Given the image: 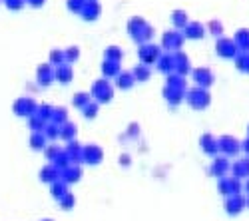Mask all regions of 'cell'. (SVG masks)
Here are the masks:
<instances>
[{
    "label": "cell",
    "mask_w": 249,
    "mask_h": 221,
    "mask_svg": "<svg viewBox=\"0 0 249 221\" xmlns=\"http://www.w3.org/2000/svg\"><path fill=\"white\" fill-rule=\"evenodd\" d=\"M128 32H130V36L136 40V42H140V44L150 42L152 36H154V28L143 18H140V16L132 18L128 22Z\"/></svg>",
    "instance_id": "obj_1"
},
{
    "label": "cell",
    "mask_w": 249,
    "mask_h": 221,
    "mask_svg": "<svg viewBox=\"0 0 249 221\" xmlns=\"http://www.w3.org/2000/svg\"><path fill=\"white\" fill-rule=\"evenodd\" d=\"M98 104H106V102H110L112 100V96H114V88H112V84L108 82V80H96L94 82V86H92V94H90Z\"/></svg>",
    "instance_id": "obj_2"
},
{
    "label": "cell",
    "mask_w": 249,
    "mask_h": 221,
    "mask_svg": "<svg viewBox=\"0 0 249 221\" xmlns=\"http://www.w3.org/2000/svg\"><path fill=\"white\" fill-rule=\"evenodd\" d=\"M185 100H188V104L194 108V110H205L210 106V92L205 88H194L185 94Z\"/></svg>",
    "instance_id": "obj_3"
},
{
    "label": "cell",
    "mask_w": 249,
    "mask_h": 221,
    "mask_svg": "<svg viewBox=\"0 0 249 221\" xmlns=\"http://www.w3.org/2000/svg\"><path fill=\"white\" fill-rule=\"evenodd\" d=\"M36 108H38V104L34 102V100H32L30 96H22V98H18L16 102H14V106H12L14 114H16L18 118H30V116L36 112Z\"/></svg>",
    "instance_id": "obj_4"
},
{
    "label": "cell",
    "mask_w": 249,
    "mask_h": 221,
    "mask_svg": "<svg viewBox=\"0 0 249 221\" xmlns=\"http://www.w3.org/2000/svg\"><path fill=\"white\" fill-rule=\"evenodd\" d=\"M138 56H140V60H142V64L150 66V64H156V62H158V58L161 56V52H160V48H158V46H154V44L146 42V44H142V46H140Z\"/></svg>",
    "instance_id": "obj_5"
},
{
    "label": "cell",
    "mask_w": 249,
    "mask_h": 221,
    "mask_svg": "<svg viewBox=\"0 0 249 221\" xmlns=\"http://www.w3.org/2000/svg\"><path fill=\"white\" fill-rule=\"evenodd\" d=\"M104 159V152L100 146H86V148H82V162L88 164V166H96L100 164Z\"/></svg>",
    "instance_id": "obj_6"
},
{
    "label": "cell",
    "mask_w": 249,
    "mask_h": 221,
    "mask_svg": "<svg viewBox=\"0 0 249 221\" xmlns=\"http://www.w3.org/2000/svg\"><path fill=\"white\" fill-rule=\"evenodd\" d=\"M183 32H176V30H170V32H165L163 38H161V46L165 50H179L181 44H183Z\"/></svg>",
    "instance_id": "obj_7"
},
{
    "label": "cell",
    "mask_w": 249,
    "mask_h": 221,
    "mask_svg": "<svg viewBox=\"0 0 249 221\" xmlns=\"http://www.w3.org/2000/svg\"><path fill=\"white\" fill-rule=\"evenodd\" d=\"M217 144H219V152H223L225 155H237L239 150H241V144L237 142L235 137L231 136H223L217 139Z\"/></svg>",
    "instance_id": "obj_8"
},
{
    "label": "cell",
    "mask_w": 249,
    "mask_h": 221,
    "mask_svg": "<svg viewBox=\"0 0 249 221\" xmlns=\"http://www.w3.org/2000/svg\"><path fill=\"white\" fill-rule=\"evenodd\" d=\"M36 82H38V86H50L52 82H54V66L52 64H40L38 66V70H36Z\"/></svg>",
    "instance_id": "obj_9"
},
{
    "label": "cell",
    "mask_w": 249,
    "mask_h": 221,
    "mask_svg": "<svg viewBox=\"0 0 249 221\" xmlns=\"http://www.w3.org/2000/svg\"><path fill=\"white\" fill-rule=\"evenodd\" d=\"M192 76H194V82L199 88H210L213 84V74H212V70H207V68H196L192 72Z\"/></svg>",
    "instance_id": "obj_10"
},
{
    "label": "cell",
    "mask_w": 249,
    "mask_h": 221,
    "mask_svg": "<svg viewBox=\"0 0 249 221\" xmlns=\"http://www.w3.org/2000/svg\"><path fill=\"white\" fill-rule=\"evenodd\" d=\"M215 48H217V54L221 58H233V56H237V50H239L235 40H227V38H221Z\"/></svg>",
    "instance_id": "obj_11"
},
{
    "label": "cell",
    "mask_w": 249,
    "mask_h": 221,
    "mask_svg": "<svg viewBox=\"0 0 249 221\" xmlns=\"http://www.w3.org/2000/svg\"><path fill=\"white\" fill-rule=\"evenodd\" d=\"M245 205H247L245 199L239 193H233V195H230V197L225 199V211L230 213V215H237Z\"/></svg>",
    "instance_id": "obj_12"
},
{
    "label": "cell",
    "mask_w": 249,
    "mask_h": 221,
    "mask_svg": "<svg viewBox=\"0 0 249 221\" xmlns=\"http://www.w3.org/2000/svg\"><path fill=\"white\" fill-rule=\"evenodd\" d=\"M190 70H192V68H190V60H188V56L178 50V52L174 54V72L179 74V76H185Z\"/></svg>",
    "instance_id": "obj_13"
},
{
    "label": "cell",
    "mask_w": 249,
    "mask_h": 221,
    "mask_svg": "<svg viewBox=\"0 0 249 221\" xmlns=\"http://www.w3.org/2000/svg\"><path fill=\"white\" fill-rule=\"evenodd\" d=\"M80 175H82V170H80V166H78V164H70L68 168H64V170H62V173H60V179H62V182H66V184H76L78 179H80Z\"/></svg>",
    "instance_id": "obj_14"
},
{
    "label": "cell",
    "mask_w": 249,
    "mask_h": 221,
    "mask_svg": "<svg viewBox=\"0 0 249 221\" xmlns=\"http://www.w3.org/2000/svg\"><path fill=\"white\" fill-rule=\"evenodd\" d=\"M60 173H62L60 168H56L54 164H48L46 168L40 170V179H42L44 184H54V182L60 179Z\"/></svg>",
    "instance_id": "obj_15"
},
{
    "label": "cell",
    "mask_w": 249,
    "mask_h": 221,
    "mask_svg": "<svg viewBox=\"0 0 249 221\" xmlns=\"http://www.w3.org/2000/svg\"><path fill=\"white\" fill-rule=\"evenodd\" d=\"M199 146H201V150H203L205 153H210V155H215V153L219 152V144H217V139H215L213 136H210V134L201 136Z\"/></svg>",
    "instance_id": "obj_16"
},
{
    "label": "cell",
    "mask_w": 249,
    "mask_h": 221,
    "mask_svg": "<svg viewBox=\"0 0 249 221\" xmlns=\"http://www.w3.org/2000/svg\"><path fill=\"white\" fill-rule=\"evenodd\" d=\"M54 78L58 80V82H62V84H68V82H72V78H74L72 66H70V64L56 66V68H54Z\"/></svg>",
    "instance_id": "obj_17"
},
{
    "label": "cell",
    "mask_w": 249,
    "mask_h": 221,
    "mask_svg": "<svg viewBox=\"0 0 249 221\" xmlns=\"http://www.w3.org/2000/svg\"><path fill=\"white\" fill-rule=\"evenodd\" d=\"M82 18L84 20H96L100 16V4L96 2V0H86L84 8H82Z\"/></svg>",
    "instance_id": "obj_18"
},
{
    "label": "cell",
    "mask_w": 249,
    "mask_h": 221,
    "mask_svg": "<svg viewBox=\"0 0 249 221\" xmlns=\"http://www.w3.org/2000/svg\"><path fill=\"white\" fill-rule=\"evenodd\" d=\"M134 84H136V80H134L132 72H120L116 76V88H120V90H130Z\"/></svg>",
    "instance_id": "obj_19"
},
{
    "label": "cell",
    "mask_w": 249,
    "mask_h": 221,
    "mask_svg": "<svg viewBox=\"0 0 249 221\" xmlns=\"http://www.w3.org/2000/svg\"><path fill=\"white\" fill-rule=\"evenodd\" d=\"M227 170H230V164H227V159L225 157H215L213 159V164L210 168V173L215 175V177H223L227 173Z\"/></svg>",
    "instance_id": "obj_20"
},
{
    "label": "cell",
    "mask_w": 249,
    "mask_h": 221,
    "mask_svg": "<svg viewBox=\"0 0 249 221\" xmlns=\"http://www.w3.org/2000/svg\"><path fill=\"white\" fill-rule=\"evenodd\" d=\"M203 26L199 22H188V26L183 28V36L185 38H190V40H199L203 38Z\"/></svg>",
    "instance_id": "obj_21"
},
{
    "label": "cell",
    "mask_w": 249,
    "mask_h": 221,
    "mask_svg": "<svg viewBox=\"0 0 249 221\" xmlns=\"http://www.w3.org/2000/svg\"><path fill=\"white\" fill-rule=\"evenodd\" d=\"M158 70L163 74H172L174 72V54H163L158 58Z\"/></svg>",
    "instance_id": "obj_22"
},
{
    "label": "cell",
    "mask_w": 249,
    "mask_h": 221,
    "mask_svg": "<svg viewBox=\"0 0 249 221\" xmlns=\"http://www.w3.org/2000/svg\"><path fill=\"white\" fill-rule=\"evenodd\" d=\"M120 62H112V60H104V64H102V74L104 78H116L120 74Z\"/></svg>",
    "instance_id": "obj_23"
},
{
    "label": "cell",
    "mask_w": 249,
    "mask_h": 221,
    "mask_svg": "<svg viewBox=\"0 0 249 221\" xmlns=\"http://www.w3.org/2000/svg\"><path fill=\"white\" fill-rule=\"evenodd\" d=\"M70 157V164H80L82 162V148L76 144V142H68L66 150H64Z\"/></svg>",
    "instance_id": "obj_24"
},
{
    "label": "cell",
    "mask_w": 249,
    "mask_h": 221,
    "mask_svg": "<svg viewBox=\"0 0 249 221\" xmlns=\"http://www.w3.org/2000/svg\"><path fill=\"white\" fill-rule=\"evenodd\" d=\"M30 148L32 150H44L46 148V136H44V132H32V136H30Z\"/></svg>",
    "instance_id": "obj_25"
},
{
    "label": "cell",
    "mask_w": 249,
    "mask_h": 221,
    "mask_svg": "<svg viewBox=\"0 0 249 221\" xmlns=\"http://www.w3.org/2000/svg\"><path fill=\"white\" fill-rule=\"evenodd\" d=\"M132 74H134V80L136 82H146V80H150V66H146V64H140V66H136L134 70H132Z\"/></svg>",
    "instance_id": "obj_26"
},
{
    "label": "cell",
    "mask_w": 249,
    "mask_h": 221,
    "mask_svg": "<svg viewBox=\"0 0 249 221\" xmlns=\"http://www.w3.org/2000/svg\"><path fill=\"white\" fill-rule=\"evenodd\" d=\"M50 193H52V197L60 199L62 195H66V193H68V184H66V182H62V179H58V182L50 184Z\"/></svg>",
    "instance_id": "obj_27"
},
{
    "label": "cell",
    "mask_w": 249,
    "mask_h": 221,
    "mask_svg": "<svg viewBox=\"0 0 249 221\" xmlns=\"http://www.w3.org/2000/svg\"><path fill=\"white\" fill-rule=\"evenodd\" d=\"M233 177H249V159H239L233 166Z\"/></svg>",
    "instance_id": "obj_28"
},
{
    "label": "cell",
    "mask_w": 249,
    "mask_h": 221,
    "mask_svg": "<svg viewBox=\"0 0 249 221\" xmlns=\"http://www.w3.org/2000/svg\"><path fill=\"white\" fill-rule=\"evenodd\" d=\"M60 137L62 139H66V142H74V137H76V126L66 122L64 126H60Z\"/></svg>",
    "instance_id": "obj_29"
},
{
    "label": "cell",
    "mask_w": 249,
    "mask_h": 221,
    "mask_svg": "<svg viewBox=\"0 0 249 221\" xmlns=\"http://www.w3.org/2000/svg\"><path fill=\"white\" fill-rule=\"evenodd\" d=\"M172 22H174V26L178 30H183L185 26H188V14H185L183 10H176L172 14Z\"/></svg>",
    "instance_id": "obj_30"
},
{
    "label": "cell",
    "mask_w": 249,
    "mask_h": 221,
    "mask_svg": "<svg viewBox=\"0 0 249 221\" xmlns=\"http://www.w3.org/2000/svg\"><path fill=\"white\" fill-rule=\"evenodd\" d=\"M46 124H48L46 119H42V118H40L36 112H34V114L28 118V126H30V130H32V132H42Z\"/></svg>",
    "instance_id": "obj_31"
},
{
    "label": "cell",
    "mask_w": 249,
    "mask_h": 221,
    "mask_svg": "<svg viewBox=\"0 0 249 221\" xmlns=\"http://www.w3.org/2000/svg\"><path fill=\"white\" fill-rule=\"evenodd\" d=\"M50 122H54V124H58V126H64V124L68 122V114H66V110H64V108H54V110H52Z\"/></svg>",
    "instance_id": "obj_32"
},
{
    "label": "cell",
    "mask_w": 249,
    "mask_h": 221,
    "mask_svg": "<svg viewBox=\"0 0 249 221\" xmlns=\"http://www.w3.org/2000/svg\"><path fill=\"white\" fill-rule=\"evenodd\" d=\"M235 44L239 50H249V30H239L235 36Z\"/></svg>",
    "instance_id": "obj_33"
},
{
    "label": "cell",
    "mask_w": 249,
    "mask_h": 221,
    "mask_svg": "<svg viewBox=\"0 0 249 221\" xmlns=\"http://www.w3.org/2000/svg\"><path fill=\"white\" fill-rule=\"evenodd\" d=\"M92 102V98H90V94H86V92H78L76 96H74V100H72V104L76 106V108H84V106H88Z\"/></svg>",
    "instance_id": "obj_34"
},
{
    "label": "cell",
    "mask_w": 249,
    "mask_h": 221,
    "mask_svg": "<svg viewBox=\"0 0 249 221\" xmlns=\"http://www.w3.org/2000/svg\"><path fill=\"white\" fill-rule=\"evenodd\" d=\"M122 58H124V52L118 46H110L106 54H104V60H112V62H122Z\"/></svg>",
    "instance_id": "obj_35"
},
{
    "label": "cell",
    "mask_w": 249,
    "mask_h": 221,
    "mask_svg": "<svg viewBox=\"0 0 249 221\" xmlns=\"http://www.w3.org/2000/svg\"><path fill=\"white\" fill-rule=\"evenodd\" d=\"M44 136H46V139H56V137H60V126L58 124H54V122H48L46 126H44Z\"/></svg>",
    "instance_id": "obj_36"
},
{
    "label": "cell",
    "mask_w": 249,
    "mask_h": 221,
    "mask_svg": "<svg viewBox=\"0 0 249 221\" xmlns=\"http://www.w3.org/2000/svg\"><path fill=\"white\" fill-rule=\"evenodd\" d=\"M50 64L56 68V66H62L66 64V56H64V50H52L50 52Z\"/></svg>",
    "instance_id": "obj_37"
},
{
    "label": "cell",
    "mask_w": 249,
    "mask_h": 221,
    "mask_svg": "<svg viewBox=\"0 0 249 221\" xmlns=\"http://www.w3.org/2000/svg\"><path fill=\"white\" fill-rule=\"evenodd\" d=\"M58 202H60V207L62 209H66V211H70L72 207H74V204H76V199H74V195L68 191L66 195H62L60 199H58Z\"/></svg>",
    "instance_id": "obj_38"
},
{
    "label": "cell",
    "mask_w": 249,
    "mask_h": 221,
    "mask_svg": "<svg viewBox=\"0 0 249 221\" xmlns=\"http://www.w3.org/2000/svg\"><path fill=\"white\" fill-rule=\"evenodd\" d=\"M52 110L54 108H50V106H46V104H40L38 108H36V114L42 118V119H46V122H50V118H52Z\"/></svg>",
    "instance_id": "obj_39"
},
{
    "label": "cell",
    "mask_w": 249,
    "mask_h": 221,
    "mask_svg": "<svg viewBox=\"0 0 249 221\" xmlns=\"http://www.w3.org/2000/svg\"><path fill=\"white\" fill-rule=\"evenodd\" d=\"M82 112H84V118H88V119L96 118L98 116V102H90L88 106L82 108Z\"/></svg>",
    "instance_id": "obj_40"
},
{
    "label": "cell",
    "mask_w": 249,
    "mask_h": 221,
    "mask_svg": "<svg viewBox=\"0 0 249 221\" xmlns=\"http://www.w3.org/2000/svg\"><path fill=\"white\" fill-rule=\"evenodd\" d=\"M64 56H66V64H72V62H76V60L80 58V50H78L76 46L66 48V50H64Z\"/></svg>",
    "instance_id": "obj_41"
},
{
    "label": "cell",
    "mask_w": 249,
    "mask_h": 221,
    "mask_svg": "<svg viewBox=\"0 0 249 221\" xmlns=\"http://www.w3.org/2000/svg\"><path fill=\"white\" fill-rule=\"evenodd\" d=\"M84 4H86V0H68V8L72 10V12H82V8H84Z\"/></svg>",
    "instance_id": "obj_42"
},
{
    "label": "cell",
    "mask_w": 249,
    "mask_h": 221,
    "mask_svg": "<svg viewBox=\"0 0 249 221\" xmlns=\"http://www.w3.org/2000/svg\"><path fill=\"white\" fill-rule=\"evenodd\" d=\"M4 4H6L10 10H20V8L26 4V0H4Z\"/></svg>",
    "instance_id": "obj_43"
},
{
    "label": "cell",
    "mask_w": 249,
    "mask_h": 221,
    "mask_svg": "<svg viewBox=\"0 0 249 221\" xmlns=\"http://www.w3.org/2000/svg\"><path fill=\"white\" fill-rule=\"evenodd\" d=\"M237 68L243 70V72H249V56L247 54H243V56L237 58Z\"/></svg>",
    "instance_id": "obj_44"
},
{
    "label": "cell",
    "mask_w": 249,
    "mask_h": 221,
    "mask_svg": "<svg viewBox=\"0 0 249 221\" xmlns=\"http://www.w3.org/2000/svg\"><path fill=\"white\" fill-rule=\"evenodd\" d=\"M46 150V159H50V164L56 159V155L60 153V148H56V146H48V148H44Z\"/></svg>",
    "instance_id": "obj_45"
},
{
    "label": "cell",
    "mask_w": 249,
    "mask_h": 221,
    "mask_svg": "<svg viewBox=\"0 0 249 221\" xmlns=\"http://www.w3.org/2000/svg\"><path fill=\"white\" fill-rule=\"evenodd\" d=\"M207 28H210V32H212V34H215V36H219V34L223 32L221 24H219V22H215V20H213V22H210V26H207Z\"/></svg>",
    "instance_id": "obj_46"
},
{
    "label": "cell",
    "mask_w": 249,
    "mask_h": 221,
    "mask_svg": "<svg viewBox=\"0 0 249 221\" xmlns=\"http://www.w3.org/2000/svg\"><path fill=\"white\" fill-rule=\"evenodd\" d=\"M138 134H140L138 124H132V126H130V130H128V136H130V137H138Z\"/></svg>",
    "instance_id": "obj_47"
},
{
    "label": "cell",
    "mask_w": 249,
    "mask_h": 221,
    "mask_svg": "<svg viewBox=\"0 0 249 221\" xmlns=\"http://www.w3.org/2000/svg\"><path fill=\"white\" fill-rule=\"evenodd\" d=\"M26 4H30V6L38 8V6H42V4H44V0H26Z\"/></svg>",
    "instance_id": "obj_48"
},
{
    "label": "cell",
    "mask_w": 249,
    "mask_h": 221,
    "mask_svg": "<svg viewBox=\"0 0 249 221\" xmlns=\"http://www.w3.org/2000/svg\"><path fill=\"white\" fill-rule=\"evenodd\" d=\"M120 164H122V166H130V155L124 153V155L120 157Z\"/></svg>",
    "instance_id": "obj_49"
},
{
    "label": "cell",
    "mask_w": 249,
    "mask_h": 221,
    "mask_svg": "<svg viewBox=\"0 0 249 221\" xmlns=\"http://www.w3.org/2000/svg\"><path fill=\"white\" fill-rule=\"evenodd\" d=\"M241 148H243V150L249 153V139H245V144H241Z\"/></svg>",
    "instance_id": "obj_50"
},
{
    "label": "cell",
    "mask_w": 249,
    "mask_h": 221,
    "mask_svg": "<svg viewBox=\"0 0 249 221\" xmlns=\"http://www.w3.org/2000/svg\"><path fill=\"white\" fill-rule=\"evenodd\" d=\"M247 191H249V184H247Z\"/></svg>",
    "instance_id": "obj_51"
},
{
    "label": "cell",
    "mask_w": 249,
    "mask_h": 221,
    "mask_svg": "<svg viewBox=\"0 0 249 221\" xmlns=\"http://www.w3.org/2000/svg\"><path fill=\"white\" fill-rule=\"evenodd\" d=\"M44 221H52V219H44Z\"/></svg>",
    "instance_id": "obj_52"
},
{
    "label": "cell",
    "mask_w": 249,
    "mask_h": 221,
    "mask_svg": "<svg viewBox=\"0 0 249 221\" xmlns=\"http://www.w3.org/2000/svg\"><path fill=\"white\" fill-rule=\"evenodd\" d=\"M247 205H249V202H247Z\"/></svg>",
    "instance_id": "obj_53"
}]
</instances>
